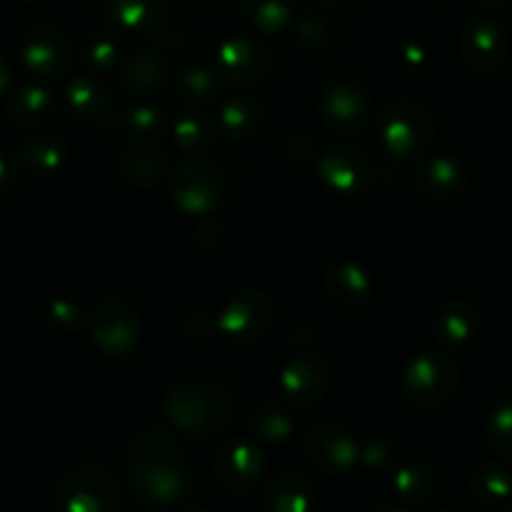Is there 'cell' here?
<instances>
[{
  "instance_id": "d6986e66",
  "label": "cell",
  "mask_w": 512,
  "mask_h": 512,
  "mask_svg": "<svg viewBox=\"0 0 512 512\" xmlns=\"http://www.w3.org/2000/svg\"><path fill=\"white\" fill-rule=\"evenodd\" d=\"M216 128L219 123L204 111V108H186L174 123H171V136H174L176 146L191 159H199L206 151L214 146Z\"/></svg>"
},
{
  "instance_id": "1f68e13d",
  "label": "cell",
  "mask_w": 512,
  "mask_h": 512,
  "mask_svg": "<svg viewBox=\"0 0 512 512\" xmlns=\"http://www.w3.org/2000/svg\"><path fill=\"white\" fill-rule=\"evenodd\" d=\"M470 490L485 505H502L512 495V475L500 462H480L470 475Z\"/></svg>"
},
{
  "instance_id": "8d00e7d4",
  "label": "cell",
  "mask_w": 512,
  "mask_h": 512,
  "mask_svg": "<svg viewBox=\"0 0 512 512\" xmlns=\"http://www.w3.org/2000/svg\"><path fill=\"white\" fill-rule=\"evenodd\" d=\"M485 435L492 450L505 460H512V400L500 402L485 422Z\"/></svg>"
},
{
  "instance_id": "e0dca14e",
  "label": "cell",
  "mask_w": 512,
  "mask_h": 512,
  "mask_svg": "<svg viewBox=\"0 0 512 512\" xmlns=\"http://www.w3.org/2000/svg\"><path fill=\"white\" fill-rule=\"evenodd\" d=\"M465 169L457 159L447 154L430 156L417 164L415 184L430 199H455L465 189Z\"/></svg>"
},
{
  "instance_id": "4dcf8cb0",
  "label": "cell",
  "mask_w": 512,
  "mask_h": 512,
  "mask_svg": "<svg viewBox=\"0 0 512 512\" xmlns=\"http://www.w3.org/2000/svg\"><path fill=\"white\" fill-rule=\"evenodd\" d=\"M174 88L181 101L189 103V108H204L219 96V76L206 66H186L176 76Z\"/></svg>"
},
{
  "instance_id": "b9f144b4",
  "label": "cell",
  "mask_w": 512,
  "mask_h": 512,
  "mask_svg": "<svg viewBox=\"0 0 512 512\" xmlns=\"http://www.w3.org/2000/svg\"><path fill=\"white\" fill-rule=\"evenodd\" d=\"M8 86H11V68H8V61L0 53V96L8 91Z\"/></svg>"
},
{
  "instance_id": "ffe728a7",
  "label": "cell",
  "mask_w": 512,
  "mask_h": 512,
  "mask_svg": "<svg viewBox=\"0 0 512 512\" xmlns=\"http://www.w3.org/2000/svg\"><path fill=\"white\" fill-rule=\"evenodd\" d=\"M116 171L136 189H154L166 174V156L161 149H126L116 156Z\"/></svg>"
},
{
  "instance_id": "d590c367",
  "label": "cell",
  "mask_w": 512,
  "mask_h": 512,
  "mask_svg": "<svg viewBox=\"0 0 512 512\" xmlns=\"http://www.w3.org/2000/svg\"><path fill=\"white\" fill-rule=\"evenodd\" d=\"M146 41L164 48V51H176V48H181L189 41V21H186L181 11H174L171 6H166L164 16H161V21L156 23V28L151 31V36Z\"/></svg>"
},
{
  "instance_id": "f6af8a7d",
  "label": "cell",
  "mask_w": 512,
  "mask_h": 512,
  "mask_svg": "<svg viewBox=\"0 0 512 512\" xmlns=\"http://www.w3.org/2000/svg\"><path fill=\"white\" fill-rule=\"evenodd\" d=\"M317 3H322V6H347L352 0H317Z\"/></svg>"
},
{
  "instance_id": "8fae6325",
  "label": "cell",
  "mask_w": 512,
  "mask_h": 512,
  "mask_svg": "<svg viewBox=\"0 0 512 512\" xmlns=\"http://www.w3.org/2000/svg\"><path fill=\"white\" fill-rule=\"evenodd\" d=\"M304 455L324 475H342L357 465L359 445L342 422L322 420L304 437Z\"/></svg>"
},
{
  "instance_id": "52a82bcc",
  "label": "cell",
  "mask_w": 512,
  "mask_h": 512,
  "mask_svg": "<svg viewBox=\"0 0 512 512\" xmlns=\"http://www.w3.org/2000/svg\"><path fill=\"white\" fill-rule=\"evenodd\" d=\"M405 392L415 405L437 407L455 395L460 384V367L445 352H425L405 369Z\"/></svg>"
},
{
  "instance_id": "ac0fdd59",
  "label": "cell",
  "mask_w": 512,
  "mask_h": 512,
  "mask_svg": "<svg viewBox=\"0 0 512 512\" xmlns=\"http://www.w3.org/2000/svg\"><path fill=\"white\" fill-rule=\"evenodd\" d=\"M169 128L171 123L166 113L159 106H151V103H141V106L131 108L121 123L123 141L131 149H159L166 136H169Z\"/></svg>"
},
{
  "instance_id": "f1b7e54d",
  "label": "cell",
  "mask_w": 512,
  "mask_h": 512,
  "mask_svg": "<svg viewBox=\"0 0 512 512\" xmlns=\"http://www.w3.org/2000/svg\"><path fill=\"white\" fill-rule=\"evenodd\" d=\"M21 164L36 176H51L66 161V144L53 134H36L23 141Z\"/></svg>"
},
{
  "instance_id": "4fadbf2b",
  "label": "cell",
  "mask_w": 512,
  "mask_h": 512,
  "mask_svg": "<svg viewBox=\"0 0 512 512\" xmlns=\"http://www.w3.org/2000/svg\"><path fill=\"white\" fill-rule=\"evenodd\" d=\"M319 176L332 191L342 196H359L372 186V159L354 144H332L317 161Z\"/></svg>"
},
{
  "instance_id": "277c9868",
  "label": "cell",
  "mask_w": 512,
  "mask_h": 512,
  "mask_svg": "<svg viewBox=\"0 0 512 512\" xmlns=\"http://www.w3.org/2000/svg\"><path fill=\"white\" fill-rule=\"evenodd\" d=\"M58 512H118L121 490L106 467L81 465L63 475L56 487Z\"/></svg>"
},
{
  "instance_id": "5bb4252c",
  "label": "cell",
  "mask_w": 512,
  "mask_h": 512,
  "mask_svg": "<svg viewBox=\"0 0 512 512\" xmlns=\"http://www.w3.org/2000/svg\"><path fill=\"white\" fill-rule=\"evenodd\" d=\"M460 53L465 66L472 73L480 76H490V73L500 71L510 53V38L507 31L492 18H477L462 33Z\"/></svg>"
},
{
  "instance_id": "d6a6232c",
  "label": "cell",
  "mask_w": 512,
  "mask_h": 512,
  "mask_svg": "<svg viewBox=\"0 0 512 512\" xmlns=\"http://www.w3.org/2000/svg\"><path fill=\"white\" fill-rule=\"evenodd\" d=\"M395 490L410 505H420V502L430 500L432 492L437 490V475L432 467L425 462H410V465L400 467L395 475Z\"/></svg>"
},
{
  "instance_id": "603a6c76",
  "label": "cell",
  "mask_w": 512,
  "mask_h": 512,
  "mask_svg": "<svg viewBox=\"0 0 512 512\" xmlns=\"http://www.w3.org/2000/svg\"><path fill=\"white\" fill-rule=\"evenodd\" d=\"M166 78H169V71H166L164 58L149 51L128 56L121 68V86L131 96H149L159 91Z\"/></svg>"
},
{
  "instance_id": "cb8c5ba5",
  "label": "cell",
  "mask_w": 512,
  "mask_h": 512,
  "mask_svg": "<svg viewBox=\"0 0 512 512\" xmlns=\"http://www.w3.org/2000/svg\"><path fill=\"white\" fill-rule=\"evenodd\" d=\"M480 329V314L470 302H447L435 317V334L437 342L445 347H462L470 342Z\"/></svg>"
},
{
  "instance_id": "2e32d148",
  "label": "cell",
  "mask_w": 512,
  "mask_h": 512,
  "mask_svg": "<svg viewBox=\"0 0 512 512\" xmlns=\"http://www.w3.org/2000/svg\"><path fill=\"white\" fill-rule=\"evenodd\" d=\"M264 460L259 447L251 440H229L214 457L216 482L231 495H246L262 477Z\"/></svg>"
},
{
  "instance_id": "74e56055",
  "label": "cell",
  "mask_w": 512,
  "mask_h": 512,
  "mask_svg": "<svg viewBox=\"0 0 512 512\" xmlns=\"http://www.w3.org/2000/svg\"><path fill=\"white\" fill-rule=\"evenodd\" d=\"M294 38L307 48H324L337 38L334 23L317 13H304L302 18H294Z\"/></svg>"
},
{
  "instance_id": "7dc6e473",
  "label": "cell",
  "mask_w": 512,
  "mask_h": 512,
  "mask_svg": "<svg viewBox=\"0 0 512 512\" xmlns=\"http://www.w3.org/2000/svg\"><path fill=\"white\" fill-rule=\"evenodd\" d=\"M497 512H512V507H505V510H497Z\"/></svg>"
},
{
  "instance_id": "5b68a950",
  "label": "cell",
  "mask_w": 512,
  "mask_h": 512,
  "mask_svg": "<svg viewBox=\"0 0 512 512\" xmlns=\"http://www.w3.org/2000/svg\"><path fill=\"white\" fill-rule=\"evenodd\" d=\"M169 189L176 206L189 216H211L226 196L224 174L204 159H186L171 171Z\"/></svg>"
},
{
  "instance_id": "9c48e42d",
  "label": "cell",
  "mask_w": 512,
  "mask_h": 512,
  "mask_svg": "<svg viewBox=\"0 0 512 512\" xmlns=\"http://www.w3.org/2000/svg\"><path fill=\"white\" fill-rule=\"evenodd\" d=\"M23 63L38 78H56L71 68L73 43L58 23L38 21L23 38Z\"/></svg>"
},
{
  "instance_id": "4316f807",
  "label": "cell",
  "mask_w": 512,
  "mask_h": 512,
  "mask_svg": "<svg viewBox=\"0 0 512 512\" xmlns=\"http://www.w3.org/2000/svg\"><path fill=\"white\" fill-rule=\"evenodd\" d=\"M262 103L254 96L226 98L219 113V131L231 141H249L262 126Z\"/></svg>"
},
{
  "instance_id": "60d3db41",
  "label": "cell",
  "mask_w": 512,
  "mask_h": 512,
  "mask_svg": "<svg viewBox=\"0 0 512 512\" xmlns=\"http://www.w3.org/2000/svg\"><path fill=\"white\" fill-rule=\"evenodd\" d=\"M13 181H16V169H13V161L8 159L3 151H0V191L8 189V186H13Z\"/></svg>"
},
{
  "instance_id": "ee69618b",
  "label": "cell",
  "mask_w": 512,
  "mask_h": 512,
  "mask_svg": "<svg viewBox=\"0 0 512 512\" xmlns=\"http://www.w3.org/2000/svg\"><path fill=\"white\" fill-rule=\"evenodd\" d=\"M372 512H410V510H405V507H397V505H379V507H374Z\"/></svg>"
},
{
  "instance_id": "d4e9b609",
  "label": "cell",
  "mask_w": 512,
  "mask_h": 512,
  "mask_svg": "<svg viewBox=\"0 0 512 512\" xmlns=\"http://www.w3.org/2000/svg\"><path fill=\"white\" fill-rule=\"evenodd\" d=\"M312 502V485L299 472H282L269 482L267 492H264V510L267 512H309Z\"/></svg>"
},
{
  "instance_id": "f546056e",
  "label": "cell",
  "mask_w": 512,
  "mask_h": 512,
  "mask_svg": "<svg viewBox=\"0 0 512 512\" xmlns=\"http://www.w3.org/2000/svg\"><path fill=\"white\" fill-rule=\"evenodd\" d=\"M244 16L256 31L282 33L297 18V3L294 0H241Z\"/></svg>"
},
{
  "instance_id": "484cf974",
  "label": "cell",
  "mask_w": 512,
  "mask_h": 512,
  "mask_svg": "<svg viewBox=\"0 0 512 512\" xmlns=\"http://www.w3.org/2000/svg\"><path fill=\"white\" fill-rule=\"evenodd\" d=\"M103 11L116 26L149 38L166 11L164 0H103Z\"/></svg>"
},
{
  "instance_id": "f35d334b",
  "label": "cell",
  "mask_w": 512,
  "mask_h": 512,
  "mask_svg": "<svg viewBox=\"0 0 512 512\" xmlns=\"http://www.w3.org/2000/svg\"><path fill=\"white\" fill-rule=\"evenodd\" d=\"M83 312L76 302L71 299H58V302L51 304V322L56 324L61 332H76L83 324Z\"/></svg>"
},
{
  "instance_id": "8992f818",
  "label": "cell",
  "mask_w": 512,
  "mask_h": 512,
  "mask_svg": "<svg viewBox=\"0 0 512 512\" xmlns=\"http://www.w3.org/2000/svg\"><path fill=\"white\" fill-rule=\"evenodd\" d=\"M93 344L108 357H128L141 337V319L134 304L121 297H103L88 317Z\"/></svg>"
},
{
  "instance_id": "681fc988",
  "label": "cell",
  "mask_w": 512,
  "mask_h": 512,
  "mask_svg": "<svg viewBox=\"0 0 512 512\" xmlns=\"http://www.w3.org/2000/svg\"><path fill=\"white\" fill-rule=\"evenodd\" d=\"M440 3H447V0H440Z\"/></svg>"
},
{
  "instance_id": "83f0119b",
  "label": "cell",
  "mask_w": 512,
  "mask_h": 512,
  "mask_svg": "<svg viewBox=\"0 0 512 512\" xmlns=\"http://www.w3.org/2000/svg\"><path fill=\"white\" fill-rule=\"evenodd\" d=\"M66 103L83 121H101L111 108V93L96 76H76L66 86Z\"/></svg>"
},
{
  "instance_id": "7a4b0ae2",
  "label": "cell",
  "mask_w": 512,
  "mask_h": 512,
  "mask_svg": "<svg viewBox=\"0 0 512 512\" xmlns=\"http://www.w3.org/2000/svg\"><path fill=\"white\" fill-rule=\"evenodd\" d=\"M236 410L234 392L211 377L184 379L166 395L164 412L171 425L194 440H209L224 430Z\"/></svg>"
},
{
  "instance_id": "3957f363",
  "label": "cell",
  "mask_w": 512,
  "mask_h": 512,
  "mask_svg": "<svg viewBox=\"0 0 512 512\" xmlns=\"http://www.w3.org/2000/svg\"><path fill=\"white\" fill-rule=\"evenodd\" d=\"M379 134L384 151L397 161H415L425 156L435 136V118L415 98H395L379 116Z\"/></svg>"
},
{
  "instance_id": "6da1fadb",
  "label": "cell",
  "mask_w": 512,
  "mask_h": 512,
  "mask_svg": "<svg viewBox=\"0 0 512 512\" xmlns=\"http://www.w3.org/2000/svg\"><path fill=\"white\" fill-rule=\"evenodd\" d=\"M126 475L146 505H179L191 492L184 452L161 427H149L131 437L126 447Z\"/></svg>"
},
{
  "instance_id": "c3c4849f",
  "label": "cell",
  "mask_w": 512,
  "mask_h": 512,
  "mask_svg": "<svg viewBox=\"0 0 512 512\" xmlns=\"http://www.w3.org/2000/svg\"><path fill=\"white\" fill-rule=\"evenodd\" d=\"M23 3H36V0H23Z\"/></svg>"
},
{
  "instance_id": "bcb514c9",
  "label": "cell",
  "mask_w": 512,
  "mask_h": 512,
  "mask_svg": "<svg viewBox=\"0 0 512 512\" xmlns=\"http://www.w3.org/2000/svg\"><path fill=\"white\" fill-rule=\"evenodd\" d=\"M206 3H209V6H216V8H224V6H229L231 0H206Z\"/></svg>"
},
{
  "instance_id": "e575fe53",
  "label": "cell",
  "mask_w": 512,
  "mask_h": 512,
  "mask_svg": "<svg viewBox=\"0 0 512 512\" xmlns=\"http://www.w3.org/2000/svg\"><path fill=\"white\" fill-rule=\"evenodd\" d=\"M251 430L267 442H284L292 437L294 420L282 405L277 402H264L251 417Z\"/></svg>"
},
{
  "instance_id": "ab89813d",
  "label": "cell",
  "mask_w": 512,
  "mask_h": 512,
  "mask_svg": "<svg viewBox=\"0 0 512 512\" xmlns=\"http://www.w3.org/2000/svg\"><path fill=\"white\" fill-rule=\"evenodd\" d=\"M364 460V465L369 467V470H384L387 465H392V460H395V455H392V450L384 442H369L367 450L359 455Z\"/></svg>"
},
{
  "instance_id": "30bf717a",
  "label": "cell",
  "mask_w": 512,
  "mask_h": 512,
  "mask_svg": "<svg viewBox=\"0 0 512 512\" xmlns=\"http://www.w3.org/2000/svg\"><path fill=\"white\" fill-rule=\"evenodd\" d=\"M269 71H272V53L254 38H226L216 51V76L229 86H256L269 76Z\"/></svg>"
},
{
  "instance_id": "836d02e7",
  "label": "cell",
  "mask_w": 512,
  "mask_h": 512,
  "mask_svg": "<svg viewBox=\"0 0 512 512\" xmlns=\"http://www.w3.org/2000/svg\"><path fill=\"white\" fill-rule=\"evenodd\" d=\"M83 61L93 73H111L121 61V41L113 31H96L86 38Z\"/></svg>"
},
{
  "instance_id": "7402d4cb",
  "label": "cell",
  "mask_w": 512,
  "mask_h": 512,
  "mask_svg": "<svg viewBox=\"0 0 512 512\" xmlns=\"http://www.w3.org/2000/svg\"><path fill=\"white\" fill-rule=\"evenodd\" d=\"M324 292L332 302L342 304V307H359L372 294V282H369L367 272L357 264H334L324 274Z\"/></svg>"
},
{
  "instance_id": "7c38bea8",
  "label": "cell",
  "mask_w": 512,
  "mask_h": 512,
  "mask_svg": "<svg viewBox=\"0 0 512 512\" xmlns=\"http://www.w3.org/2000/svg\"><path fill=\"white\" fill-rule=\"evenodd\" d=\"M272 302L267 294L256 289H244L234 294L216 317V332L224 334L229 342L251 344L262 337L272 324Z\"/></svg>"
},
{
  "instance_id": "ba28073f",
  "label": "cell",
  "mask_w": 512,
  "mask_h": 512,
  "mask_svg": "<svg viewBox=\"0 0 512 512\" xmlns=\"http://www.w3.org/2000/svg\"><path fill=\"white\" fill-rule=\"evenodd\" d=\"M319 116L332 131L344 136L364 134L372 123V101L352 81H332L319 96Z\"/></svg>"
},
{
  "instance_id": "44dd1931",
  "label": "cell",
  "mask_w": 512,
  "mask_h": 512,
  "mask_svg": "<svg viewBox=\"0 0 512 512\" xmlns=\"http://www.w3.org/2000/svg\"><path fill=\"white\" fill-rule=\"evenodd\" d=\"M56 96L43 86H23L8 98L6 111L16 126L36 128L56 116Z\"/></svg>"
},
{
  "instance_id": "9a60e30c",
  "label": "cell",
  "mask_w": 512,
  "mask_h": 512,
  "mask_svg": "<svg viewBox=\"0 0 512 512\" xmlns=\"http://www.w3.org/2000/svg\"><path fill=\"white\" fill-rule=\"evenodd\" d=\"M282 397L297 410L319 405L329 390V367L319 354H297L279 377Z\"/></svg>"
},
{
  "instance_id": "7bdbcfd3",
  "label": "cell",
  "mask_w": 512,
  "mask_h": 512,
  "mask_svg": "<svg viewBox=\"0 0 512 512\" xmlns=\"http://www.w3.org/2000/svg\"><path fill=\"white\" fill-rule=\"evenodd\" d=\"M482 8H487V11H502V8H507L512 3V0H480Z\"/></svg>"
}]
</instances>
